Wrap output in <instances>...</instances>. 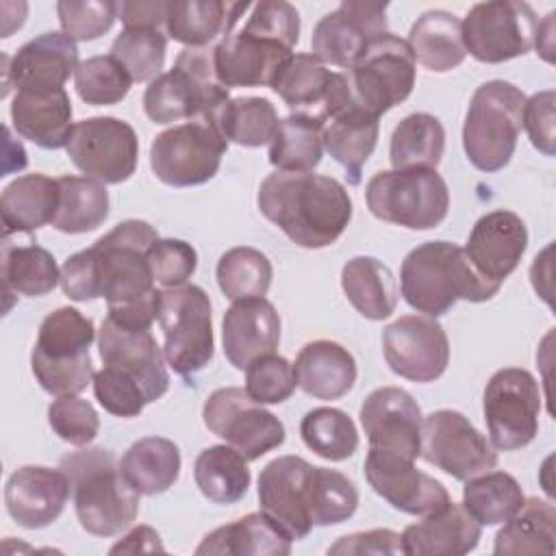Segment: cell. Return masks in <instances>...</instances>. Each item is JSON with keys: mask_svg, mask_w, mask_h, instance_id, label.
<instances>
[{"mask_svg": "<svg viewBox=\"0 0 556 556\" xmlns=\"http://www.w3.org/2000/svg\"><path fill=\"white\" fill-rule=\"evenodd\" d=\"M280 315L265 298L235 300L222 317V343L228 363L243 371L280 343Z\"/></svg>", "mask_w": 556, "mask_h": 556, "instance_id": "28", "label": "cell"}, {"mask_svg": "<svg viewBox=\"0 0 556 556\" xmlns=\"http://www.w3.org/2000/svg\"><path fill=\"white\" fill-rule=\"evenodd\" d=\"M169 0H139L119 2V20L124 28H159L165 26Z\"/></svg>", "mask_w": 556, "mask_h": 556, "instance_id": "58", "label": "cell"}, {"mask_svg": "<svg viewBox=\"0 0 556 556\" xmlns=\"http://www.w3.org/2000/svg\"><path fill=\"white\" fill-rule=\"evenodd\" d=\"M556 549V508L547 500L528 497L495 534V554H547Z\"/></svg>", "mask_w": 556, "mask_h": 556, "instance_id": "38", "label": "cell"}, {"mask_svg": "<svg viewBox=\"0 0 556 556\" xmlns=\"http://www.w3.org/2000/svg\"><path fill=\"white\" fill-rule=\"evenodd\" d=\"M17 135L43 150L65 148L72 135V100L65 87H20L11 100Z\"/></svg>", "mask_w": 556, "mask_h": 556, "instance_id": "29", "label": "cell"}, {"mask_svg": "<svg viewBox=\"0 0 556 556\" xmlns=\"http://www.w3.org/2000/svg\"><path fill=\"white\" fill-rule=\"evenodd\" d=\"M415 63L406 39L389 30L378 35L348 70L354 102L378 117L397 106L413 93Z\"/></svg>", "mask_w": 556, "mask_h": 556, "instance_id": "12", "label": "cell"}, {"mask_svg": "<svg viewBox=\"0 0 556 556\" xmlns=\"http://www.w3.org/2000/svg\"><path fill=\"white\" fill-rule=\"evenodd\" d=\"M226 150L228 141L211 122H185L152 139L150 167L169 187H195L217 174Z\"/></svg>", "mask_w": 556, "mask_h": 556, "instance_id": "13", "label": "cell"}, {"mask_svg": "<svg viewBox=\"0 0 556 556\" xmlns=\"http://www.w3.org/2000/svg\"><path fill=\"white\" fill-rule=\"evenodd\" d=\"M389 369L413 382H434L450 363V341L437 317L404 315L382 332Z\"/></svg>", "mask_w": 556, "mask_h": 556, "instance_id": "20", "label": "cell"}, {"mask_svg": "<svg viewBox=\"0 0 556 556\" xmlns=\"http://www.w3.org/2000/svg\"><path fill=\"white\" fill-rule=\"evenodd\" d=\"M159 239L143 219L119 222L91 248L72 254L61 267V289L74 302L106 300L126 304L152 293L156 280L148 263V248Z\"/></svg>", "mask_w": 556, "mask_h": 556, "instance_id": "2", "label": "cell"}, {"mask_svg": "<svg viewBox=\"0 0 556 556\" xmlns=\"http://www.w3.org/2000/svg\"><path fill=\"white\" fill-rule=\"evenodd\" d=\"M271 89L291 109L326 124L354 102L348 74L332 72L313 52L293 54L271 83Z\"/></svg>", "mask_w": 556, "mask_h": 556, "instance_id": "19", "label": "cell"}, {"mask_svg": "<svg viewBox=\"0 0 556 556\" xmlns=\"http://www.w3.org/2000/svg\"><path fill=\"white\" fill-rule=\"evenodd\" d=\"M341 287L350 304L371 321L387 319L397 304L391 269L374 256H354L341 269Z\"/></svg>", "mask_w": 556, "mask_h": 556, "instance_id": "37", "label": "cell"}, {"mask_svg": "<svg viewBox=\"0 0 556 556\" xmlns=\"http://www.w3.org/2000/svg\"><path fill=\"white\" fill-rule=\"evenodd\" d=\"M358 417L369 447L419 458L424 415L408 391L400 387L374 389L363 400Z\"/></svg>", "mask_w": 556, "mask_h": 556, "instance_id": "24", "label": "cell"}, {"mask_svg": "<svg viewBox=\"0 0 556 556\" xmlns=\"http://www.w3.org/2000/svg\"><path fill=\"white\" fill-rule=\"evenodd\" d=\"M298 387L315 400H339L352 391L358 369L352 352L337 341L317 339L302 345L293 363Z\"/></svg>", "mask_w": 556, "mask_h": 556, "instance_id": "31", "label": "cell"}, {"mask_svg": "<svg viewBox=\"0 0 556 556\" xmlns=\"http://www.w3.org/2000/svg\"><path fill=\"white\" fill-rule=\"evenodd\" d=\"M258 211L295 245H332L352 219V198L332 176L315 172H274L256 195Z\"/></svg>", "mask_w": 556, "mask_h": 556, "instance_id": "3", "label": "cell"}, {"mask_svg": "<svg viewBox=\"0 0 556 556\" xmlns=\"http://www.w3.org/2000/svg\"><path fill=\"white\" fill-rule=\"evenodd\" d=\"M554 102L556 93L554 89L539 91L530 98H526L523 104V115H521V126L526 128L530 143L543 152L545 156H554Z\"/></svg>", "mask_w": 556, "mask_h": 556, "instance_id": "56", "label": "cell"}, {"mask_svg": "<svg viewBox=\"0 0 556 556\" xmlns=\"http://www.w3.org/2000/svg\"><path fill=\"white\" fill-rule=\"evenodd\" d=\"M500 287L480 276L465 250L452 241H426L413 248L400 267L404 302L430 317L445 315L458 300L486 302Z\"/></svg>", "mask_w": 556, "mask_h": 556, "instance_id": "5", "label": "cell"}, {"mask_svg": "<svg viewBox=\"0 0 556 556\" xmlns=\"http://www.w3.org/2000/svg\"><path fill=\"white\" fill-rule=\"evenodd\" d=\"M445 150V130L430 113L406 115L391 132L389 159L393 169H437Z\"/></svg>", "mask_w": 556, "mask_h": 556, "instance_id": "41", "label": "cell"}, {"mask_svg": "<svg viewBox=\"0 0 556 556\" xmlns=\"http://www.w3.org/2000/svg\"><path fill=\"white\" fill-rule=\"evenodd\" d=\"M406 41L415 61L430 72H450L467 56L463 24L454 13L443 9H432L419 15L410 26Z\"/></svg>", "mask_w": 556, "mask_h": 556, "instance_id": "36", "label": "cell"}, {"mask_svg": "<svg viewBox=\"0 0 556 556\" xmlns=\"http://www.w3.org/2000/svg\"><path fill=\"white\" fill-rule=\"evenodd\" d=\"M2 98L11 87H63L80 65L76 41L54 30L26 41L13 56L2 54Z\"/></svg>", "mask_w": 556, "mask_h": 556, "instance_id": "26", "label": "cell"}, {"mask_svg": "<svg viewBox=\"0 0 556 556\" xmlns=\"http://www.w3.org/2000/svg\"><path fill=\"white\" fill-rule=\"evenodd\" d=\"M300 437L311 452L330 463L348 460L358 450V432L352 417L332 406L308 410L300 421Z\"/></svg>", "mask_w": 556, "mask_h": 556, "instance_id": "47", "label": "cell"}, {"mask_svg": "<svg viewBox=\"0 0 556 556\" xmlns=\"http://www.w3.org/2000/svg\"><path fill=\"white\" fill-rule=\"evenodd\" d=\"M167 35L159 28H124L111 43V56L124 65L132 83H152L161 76Z\"/></svg>", "mask_w": 556, "mask_h": 556, "instance_id": "49", "label": "cell"}, {"mask_svg": "<svg viewBox=\"0 0 556 556\" xmlns=\"http://www.w3.org/2000/svg\"><path fill=\"white\" fill-rule=\"evenodd\" d=\"M93 393L106 413L124 419L137 417L148 404L143 391L132 380L109 367L93 374Z\"/></svg>", "mask_w": 556, "mask_h": 556, "instance_id": "55", "label": "cell"}, {"mask_svg": "<svg viewBox=\"0 0 556 556\" xmlns=\"http://www.w3.org/2000/svg\"><path fill=\"white\" fill-rule=\"evenodd\" d=\"M98 352L102 365L132 380L143 391L148 404L163 397L169 389L167 361L150 330H130L104 317L98 330Z\"/></svg>", "mask_w": 556, "mask_h": 556, "instance_id": "22", "label": "cell"}, {"mask_svg": "<svg viewBox=\"0 0 556 556\" xmlns=\"http://www.w3.org/2000/svg\"><path fill=\"white\" fill-rule=\"evenodd\" d=\"M59 206V180L46 174H24L9 182L0 195L2 237L33 232L52 224Z\"/></svg>", "mask_w": 556, "mask_h": 556, "instance_id": "34", "label": "cell"}, {"mask_svg": "<svg viewBox=\"0 0 556 556\" xmlns=\"http://www.w3.org/2000/svg\"><path fill=\"white\" fill-rule=\"evenodd\" d=\"M70 495V478L61 467L24 465L7 480L4 506L17 526L39 530L61 517Z\"/></svg>", "mask_w": 556, "mask_h": 556, "instance_id": "25", "label": "cell"}, {"mask_svg": "<svg viewBox=\"0 0 556 556\" xmlns=\"http://www.w3.org/2000/svg\"><path fill=\"white\" fill-rule=\"evenodd\" d=\"M61 282L54 256L37 243L2 241V285L4 293L41 298Z\"/></svg>", "mask_w": 556, "mask_h": 556, "instance_id": "40", "label": "cell"}, {"mask_svg": "<svg viewBox=\"0 0 556 556\" xmlns=\"http://www.w3.org/2000/svg\"><path fill=\"white\" fill-rule=\"evenodd\" d=\"M258 504L285 532L300 541L319 526L348 521L358 508L354 482L328 467H315L302 456H278L258 473Z\"/></svg>", "mask_w": 556, "mask_h": 556, "instance_id": "1", "label": "cell"}, {"mask_svg": "<svg viewBox=\"0 0 556 556\" xmlns=\"http://www.w3.org/2000/svg\"><path fill=\"white\" fill-rule=\"evenodd\" d=\"M419 456L463 482L497 465V452L491 441L460 410L452 408L424 417Z\"/></svg>", "mask_w": 556, "mask_h": 556, "instance_id": "18", "label": "cell"}, {"mask_svg": "<svg viewBox=\"0 0 556 556\" xmlns=\"http://www.w3.org/2000/svg\"><path fill=\"white\" fill-rule=\"evenodd\" d=\"M111 554H137V552H165L161 536L150 526H137L124 534L111 549Z\"/></svg>", "mask_w": 556, "mask_h": 556, "instance_id": "59", "label": "cell"}, {"mask_svg": "<svg viewBox=\"0 0 556 556\" xmlns=\"http://www.w3.org/2000/svg\"><path fill=\"white\" fill-rule=\"evenodd\" d=\"M65 150L87 178L102 185H119L137 169L139 139L124 119L111 115L87 117L74 124Z\"/></svg>", "mask_w": 556, "mask_h": 556, "instance_id": "17", "label": "cell"}, {"mask_svg": "<svg viewBox=\"0 0 556 556\" xmlns=\"http://www.w3.org/2000/svg\"><path fill=\"white\" fill-rule=\"evenodd\" d=\"M67 473L76 519L93 536H115L139 515V493L128 486L119 460L104 447H87L61 458Z\"/></svg>", "mask_w": 556, "mask_h": 556, "instance_id": "6", "label": "cell"}, {"mask_svg": "<svg viewBox=\"0 0 556 556\" xmlns=\"http://www.w3.org/2000/svg\"><path fill=\"white\" fill-rule=\"evenodd\" d=\"M465 482L463 506L480 526L504 523L526 500L517 478L506 471H486Z\"/></svg>", "mask_w": 556, "mask_h": 556, "instance_id": "46", "label": "cell"}, {"mask_svg": "<svg viewBox=\"0 0 556 556\" xmlns=\"http://www.w3.org/2000/svg\"><path fill=\"white\" fill-rule=\"evenodd\" d=\"M528 248L523 219L506 208L484 213L471 228L463 248L473 269L493 282H504L519 265Z\"/></svg>", "mask_w": 556, "mask_h": 556, "instance_id": "27", "label": "cell"}, {"mask_svg": "<svg viewBox=\"0 0 556 556\" xmlns=\"http://www.w3.org/2000/svg\"><path fill=\"white\" fill-rule=\"evenodd\" d=\"M56 15L63 33L74 41H93L111 30L119 15V2L111 0H61Z\"/></svg>", "mask_w": 556, "mask_h": 556, "instance_id": "52", "label": "cell"}, {"mask_svg": "<svg viewBox=\"0 0 556 556\" xmlns=\"http://www.w3.org/2000/svg\"><path fill=\"white\" fill-rule=\"evenodd\" d=\"M328 554L332 556H363V554H404L402 536L389 528H376L367 532H352L339 536L330 547Z\"/></svg>", "mask_w": 556, "mask_h": 556, "instance_id": "57", "label": "cell"}, {"mask_svg": "<svg viewBox=\"0 0 556 556\" xmlns=\"http://www.w3.org/2000/svg\"><path fill=\"white\" fill-rule=\"evenodd\" d=\"M374 217L408 230L437 228L450 211V189L437 169H382L365 187Z\"/></svg>", "mask_w": 556, "mask_h": 556, "instance_id": "10", "label": "cell"}, {"mask_svg": "<svg viewBox=\"0 0 556 556\" xmlns=\"http://www.w3.org/2000/svg\"><path fill=\"white\" fill-rule=\"evenodd\" d=\"M295 387L293 365L276 352L252 361L245 369V393L256 404H282L293 395Z\"/></svg>", "mask_w": 556, "mask_h": 556, "instance_id": "51", "label": "cell"}, {"mask_svg": "<svg viewBox=\"0 0 556 556\" xmlns=\"http://www.w3.org/2000/svg\"><path fill=\"white\" fill-rule=\"evenodd\" d=\"M48 421L59 439L76 447L89 445L100 430V417L93 404L78 395L56 397L48 408Z\"/></svg>", "mask_w": 556, "mask_h": 556, "instance_id": "53", "label": "cell"}, {"mask_svg": "<svg viewBox=\"0 0 556 556\" xmlns=\"http://www.w3.org/2000/svg\"><path fill=\"white\" fill-rule=\"evenodd\" d=\"M206 122H211L228 143L232 141L243 148H261L274 139L278 111L267 98L241 96L230 98Z\"/></svg>", "mask_w": 556, "mask_h": 556, "instance_id": "44", "label": "cell"}, {"mask_svg": "<svg viewBox=\"0 0 556 556\" xmlns=\"http://www.w3.org/2000/svg\"><path fill=\"white\" fill-rule=\"evenodd\" d=\"M554 17H556V13L549 11L543 17V22H539L536 35H534L536 54H541V59L547 63H554Z\"/></svg>", "mask_w": 556, "mask_h": 556, "instance_id": "60", "label": "cell"}, {"mask_svg": "<svg viewBox=\"0 0 556 556\" xmlns=\"http://www.w3.org/2000/svg\"><path fill=\"white\" fill-rule=\"evenodd\" d=\"M463 24L465 50L480 63H504L534 48L539 17L528 2L491 0L473 4Z\"/></svg>", "mask_w": 556, "mask_h": 556, "instance_id": "15", "label": "cell"}, {"mask_svg": "<svg viewBox=\"0 0 556 556\" xmlns=\"http://www.w3.org/2000/svg\"><path fill=\"white\" fill-rule=\"evenodd\" d=\"M91 317L74 306H61L43 317L30 352V369L39 387L54 395H78L93 382L89 348L96 341Z\"/></svg>", "mask_w": 556, "mask_h": 556, "instance_id": "7", "label": "cell"}, {"mask_svg": "<svg viewBox=\"0 0 556 556\" xmlns=\"http://www.w3.org/2000/svg\"><path fill=\"white\" fill-rule=\"evenodd\" d=\"M300 41V13L285 0L252 4L241 28L213 46L215 74L224 87H271Z\"/></svg>", "mask_w": 556, "mask_h": 556, "instance_id": "4", "label": "cell"}, {"mask_svg": "<svg viewBox=\"0 0 556 556\" xmlns=\"http://www.w3.org/2000/svg\"><path fill=\"white\" fill-rule=\"evenodd\" d=\"M363 467L369 486L400 513L424 517L450 502L447 489L417 469L413 458L369 447Z\"/></svg>", "mask_w": 556, "mask_h": 556, "instance_id": "23", "label": "cell"}, {"mask_svg": "<svg viewBox=\"0 0 556 556\" xmlns=\"http://www.w3.org/2000/svg\"><path fill=\"white\" fill-rule=\"evenodd\" d=\"M387 2L343 0L313 28L311 50L326 65L350 70L367 43L387 33Z\"/></svg>", "mask_w": 556, "mask_h": 556, "instance_id": "21", "label": "cell"}, {"mask_svg": "<svg viewBox=\"0 0 556 556\" xmlns=\"http://www.w3.org/2000/svg\"><path fill=\"white\" fill-rule=\"evenodd\" d=\"M324 154V124L308 115L291 113L278 119L269 141V163L278 172H313Z\"/></svg>", "mask_w": 556, "mask_h": 556, "instance_id": "42", "label": "cell"}, {"mask_svg": "<svg viewBox=\"0 0 556 556\" xmlns=\"http://www.w3.org/2000/svg\"><path fill=\"white\" fill-rule=\"evenodd\" d=\"M380 117L352 102L324 124V148L345 169L350 185H358L363 167L376 150Z\"/></svg>", "mask_w": 556, "mask_h": 556, "instance_id": "32", "label": "cell"}, {"mask_svg": "<svg viewBox=\"0 0 556 556\" xmlns=\"http://www.w3.org/2000/svg\"><path fill=\"white\" fill-rule=\"evenodd\" d=\"M230 100L215 74L213 46L185 48L169 72H163L143 91V111L154 124L180 119H211Z\"/></svg>", "mask_w": 556, "mask_h": 556, "instance_id": "8", "label": "cell"}, {"mask_svg": "<svg viewBox=\"0 0 556 556\" xmlns=\"http://www.w3.org/2000/svg\"><path fill=\"white\" fill-rule=\"evenodd\" d=\"M482 410L495 450L526 447L539 434L541 391L536 378L521 367L497 369L484 387Z\"/></svg>", "mask_w": 556, "mask_h": 556, "instance_id": "14", "label": "cell"}, {"mask_svg": "<svg viewBox=\"0 0 556 556\" xmlns=\"http://www.w3.org/2000/svg\"><path fill=\"white\" fill-rule=\"evenodd\" d=\"M159 324L167 365L185 380L202 371L215 350L213 311L208 293L198 285L167 287L161 291Z\"/></svg>", "mask_w": 556, "mask_h": 556, "instance_id": "11", "label": "cell"}, {"mask_svg": "<svg viewBox=\"0 0 556 556\" xmlns=\"http://www.w3.org/2000/svg\"><path fill=\"white\" fill-rule=\"evenodd\" d=\"M202 421L248 460H256L285 443V424L241 387L215 389L202 406Z\"/></svg>", "mask_w": 556, "mask_h": 556, "instance_id": "16", "label": "cell"}, {"mask_svg": "<svg viewBox=\"0 0 556 556\" xmlns=\"http://www.w3.org/2000/svg\"><path fill=\"white\" fill-rule=\"evenodd\" d=\"M293 539L269 515L250 513L208 532L195 547V554H235V556H287Z\"/></svg>", "mask_w": 556, "mask_h": 556, "instance_id": "33", "label": "cell"}, {"mask_svg": "<svg viewBox=\"0 0 556 556\" xmlns=\"http://www.w3.org/2000/svg\"><path fill=\"white\" fill-rule=\"evenodd\" d=\"M402 549L408 556H460L476 549L482 526L465 510L463 504L447 502L421 521L404 528Z\"/></svg>", "mask_w": 556, "mask_h": 556, "instance_id": "30", "label": "cell"}, {"mask_svg": "<svg viewBox=\"0 0 556 556\" xmlns=\"http://www.w3.org/2000/svg\"><path fill=\"white\" fill-rule=\"evenodd\" d=\"M74 87L83 102L91 106H111L128 96L132 78L111 54H100L80 61L74 72Z\"/></svg>", "mask_w": 556, "mask_h": 556, "instance_id": "50", "label": "cell"}, {"mask_svg": "<svg viewBox=\"0 0 556 556\" xmlns=\"http://www.w3.org/2000/svg\"><path fill=\"white\" fill-rule=\"evenodd\" d=\"M271 261L256 248L237 245L226 250L215 267V278L228 300L265 298L271 285Z\"/></svg>", "mask_w": 556, "mask_h": 556, "instance_id": "48", "label": "cell"}, {"mask_svg": "<svg viewBox=\"0 0 556 556\" xmlns=\"http://www.w3.org/2000/svg\"><path fill=\"white\" fill-rule=\"evenodd\" d=\"M230 2L222 0H174L167 7L165 30L187 48H211L228 30Z\"/></svg>", "mask_w": 556, "mask_h": 556, "instance_id": "45", "label": "cell"}, {"mask_svg": "<svg viewBox=\"0 0 556 556\" xmlns=\"http://www.w3.org/2000/svg\"><path fill=\"white\" fill-rule=\"evenodd\" d=\"M59 206L52 226L65 235L96 230L109 217V191L87 176H59Z\"/></svg>", "mask_w": 556, "mask_h": 556, "instance_id": "43", "label": "cell"}, {"mask_svg": "<svg viewBox=\"0 0 556 556\" xmlns=\"http://www.w3.org/2000/svg\"><path fill=\"white\" fill-rule=\"evenodd\" d=\"M193 480L200 493L215 504H235L250 489L248 458L232 445L204 447L193 463Z\"/></svg>", "mask_w": 556, "mask_h": 556, "instance_id": "39", "label": "cell"}, {"mask_svg": "<svg viewBox=\"0 0 556 556\" xmlns=\"http://www.w3.org/2000/svg\"><path fill=\"white\" fill-rule=\"evenodd\" d=\"M119 471L139 495L165 493L180 476V450L165 437H143L124 452Z\"/></svg>", "mask_w": 556, "mask_h": 556, "instance_id": "35", "label": "cell"}, {"mask_svg": "<svg viewBox=\"0 0 556 556\" xmlns=\"http://www.w3.org/2000/svg\"><path fill=\"white\" fill-rule=\"evenodd\" d=\"M526 93L508 80L482 83L467 106L463 124V150L480 172L504 169L521 132Z\"/></svg>", "mask_w": 556, "mask_h": 556, "instance_id": "9", "label": "cell"}, {"mask_svg": "<svg viewBox=\"0 0 556 556\" xmlns=\"http://www.w3.org/2000/svg\"><path fill=\"white\" fill-rule=\"evenodd\" d=\"M148 263L152 267V276L159 285L180 287L185 285L195 267H198V252L191 243L182 239H156L148 248Z\"/></svg>", "mask_w": 556, "mask_h": 556, "instance_id": "54", "label": "cell"}]
</instances>
